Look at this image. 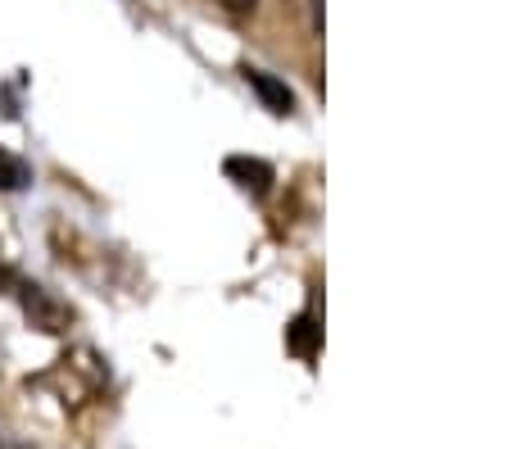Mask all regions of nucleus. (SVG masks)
Segmentation results:
<instances>
[{"label":"nucleus","mask_w":512,"mask_h":449,"mask_svg":"<svg viewBox=\"0 0 512 449\" xmlns=\"http://www.w3.org/2000/svg\"><path fill=\"white\" fill-rule=\"evenodd\" d=\"M245 82H250V87L259 91V96H263V105H268L272 114H290V109H295V96H290V87H286V82L268 78V73H259V69H250V73H245Z\"/></svg>","instance_id":"f257e3e1"},{"label":"nucleus","mask_w":512,"mask_h":449,"mask_svg":"<svg viewBox=\"0 0 512 449\" xmlns=\"http://www.w3.org/2000/svg\"><path fill=\"white\" fill-rule=\"evenodd\" d=\"M28 182H32V168L23 164L19 155H10V150H0V191H23Z\"/></svg>","instance_id":"f03ea898"}]
</instances>
